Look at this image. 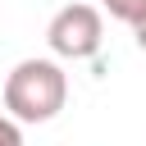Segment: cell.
<instances>
[{
	"mask_svg": "<svg viewBox=\"0 0 146 146\" xmlns=\"http://www.w3.org/2000/svg\"><path fill=\"white\" fill-rule=\"evenodd\" d=\"M132 36H137V46H141V50H146V14H141V18H137V23H132Z\"/></svg>",
	"mask_w": 146,
	"mask_h": 146,
	"instance_id": "5b68a950",
	"label": "cell"
},
{
	"mask_svg": "<svg viewBox=\"0 0 146 146\" xmlns=\"http://www.w3.org/2000/svg\"><path fill=\"white\" fill-rule=\"evenodd\" d=\"M0 146H23V123H14L9 114H0Z\"/></svg>",
	"mask_w": 146,
	"mask_h": 146,
	"instance_id": "277c9868",
	"label": "cell"
},
{
	"mask_svg": "<svg viewBox=\"0 0 146 146\" xmlns=\"http://www.w3.org/2000/svg\"><path fill=\"white\" fill-rule=\"evenodd\" d=\"M100 5L110 9V18H119V23H128V27L146 14V0H100Z\"/></svg>",
	"mask_w": 146,
	"mask_h": 146,
	"instance_id": "3957f363",
	"label": "cell"
},
{
	"mask_svg": "<svg viewBox=\"0 0 146 146\" xmlns=\"http://www.w3.org/2000/svg\"><path fill=\"white\" fill-rule=\"evenodd\" d=\"M68 100V73L55 59H18L5 78V114L14 123H50Z\"/></svg>",
	"mask_w": 146,
	"mask_h": 146,
	"instance_id": "6da1fadb",
	"label": "cell"
},
{
	"mask_svg": "<svg viewBox=\"0 0 146 146\" xmlns=\"http://www.w3.org/2000/svg\"><path fill=\"white\" fill-rule=\"evenodd\" d=\"M105 41V23H100V9L96 5H64L55 9L50 27H46V46L59 55V59H91Z\"/></svg>",
	"mask_w": 146,
	"mask_h": 146,
	"instance_id": "7a4b0ae2",
	"label": "cell"
}]
</instances>
